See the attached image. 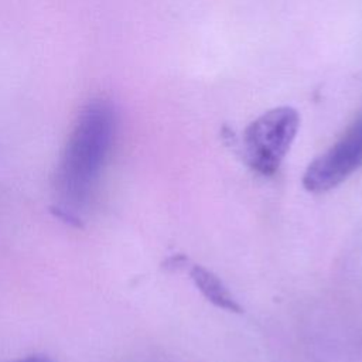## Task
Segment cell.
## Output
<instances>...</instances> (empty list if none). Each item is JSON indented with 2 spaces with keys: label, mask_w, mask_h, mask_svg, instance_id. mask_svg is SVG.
Segmentation results:
<instances>
[{
  "label": "cell",
  "mask_w": 362,
  "mask_h": 362,
  "mask_svg": "<svg viewBox=\"0 0 362 362\" xmlns=\"http://www.w3.org/2000/svg\"><path fill=\"white\" fill-rule=\"evenodd\" d=\"M119 129V113L106 98H92L78 112L55 171L57 209L78 219L110 157Z\"/></svg>",
  "instance_id": "cell-1"
},
{
  "label": "cell",
  "mask_w": 362,
  "mask_h": 362,
  "mask_svg": "<svg viewBox=\"0 0 362 362\" xmlns=\"http://www.w3.org/2000/svg\"><path fill=\"white\" fill-rule=\"evenodd\" d=\"M298 127L300 115L291 106L270 109L255 119L242 139L247 165L260 175H273L286 158Z\"/></svg>",
  "instance_id": "cell-2"
},
{
  "label": "cell",
  "mask_w": 362,
  "mask_h": 362,
  "mask_svg": "<svg viewBox=\"0 0 362 362\" xmlns=\"http://www.w3.org/2000/svg\"><path fill=\"white\" fill-rule=\"evenodd\" d=\"M362 167V115L305 170L303 185L310 192H325Z\"/></svg>",
  "instance_id": "cell-3"
},
{
  "label": "cell",
  "mask_w": 362,
  "mask_h": 362,
  "mask_svg": "<svg viewBox=\"0 0 362 362\" xmlns=\"http://www.w3.org/2000/svg\"><path fill=\"white\" fill-rule=\"evenodd\" d=\"M189 276L195 287L204 294V297L208 301H211L219 308H223L232 313H242V307L238 304V301L232 297L229 290L214 273H211L202 266L194 264L189 269Z\"/></svg>",
  "instance_id": "cell-4"
},
{
  "label": "cell",
  "mask_w": 362,
  "mask_h": 362,
  "mask_svg": "<svg viewBox=\"0 0 362 362\" xmlns=\"http://www.w3.org/2000/svg\"><path fill=\"white\" fill-rule=\"evenodd\" d=\"M8 362H54V361L47 355H30V356H24V358L8 361Z\"/></svg>",
  "instance_id": "cell-5"
}]
</instances>
